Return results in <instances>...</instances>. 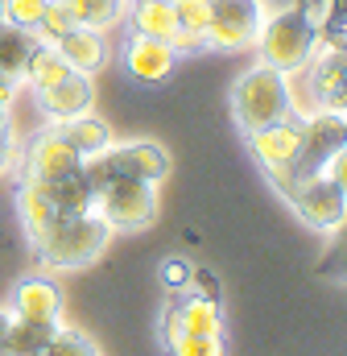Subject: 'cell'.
I'll use <instances>...</instances> for the list:
<instances>
[{
  "mask_svg": "<svg viewBox=\"0 0 347 356\" xmlns=\"http://www.w3.org/2000/svg\"><path fill=\"white\" fill-rule=\"evenodd\" d=\"M112 170L120 178H141V182H162L170 175V154L153 141H133V145H108Z\"/></svg>",
  "mask_w": 347,
  "mask_h": 356,
  "instance_id": "obj_11",
  "label": "cell"
},
{
  "mask_svg": "<svg viewBox=\"0 0 347 356\" xmlns=\"http://www.w3.org/2000/svg\"><path fill=\"white\" fill-rule=\"evenodd\" d=\"M58 133L79 149V154H99V149H108L112 145V124H103L91 108L79 112V116H71V120H58Z\"/></svg>",
  "mask_w": 347,
  "mask_h": 356,
  "instance_id": "obj_20",
  "label": "cell"
},
{
  "mask_svg": "<svg viewBox=\"0 0 347 356\" xmlns=\"http://www.w3.org/2000/svg\"><path fill=\"white\" fill-rule=\"evenodd\" d=\"M12 166V129L8 124H0V175Z\"/></svg>",
  "mask_w": 347,
  "mask_h": 356,
  "instance_id": "obj_30",
  "label": "cell"
},
{
  "mask_svg": "<svg viewBox=\"0 0 347 356\" xmlns=\"http://www.w3.org/2000/svg\"><path fill=\"white\" fill-rule=\"evenodd\" d=\"M67 75H71V63L50 42H37L33 54H29V67H25V83L33 91H46V88H54V83H62Z\"/></svg>",
  "mask_w": 347,
  "mask_h": 356,
  "instance_id": "obj_22",
  "label": "cell"
},
{
  "mask_svg": "<svg viewBox=\"0 0 347 356\" xmlns=\"http://www.w3.org/2000/svg\"><path fill=\"white\" fill-rule=\"evenodd\" d=\"M12 315L37 319V323H58L62 315V294L50 277H21L12 290Z\"/></svg>",
  "mask_w": 347,
  "mask_h": 356,
  "instance_id": "obj_16",
  "label": "cell"
},
{
  "mask_svg": "<svg viewBox=\"0 0 347 356\" xmlns=\"http://www.w3.org/2000/svg\"><path fill=\"white\" fill-rule=\"evenodd\" d=\"M0 21H4V0H0Z\"/></svg>",
  "mask_w": 347,
  "mask_h": 356,
  "instance_id": "obj_33",
  "label": "cell"
},
{
  "mask_svg": "<svg viewBox=\"0 0 347 356\" xmlns=\"http://www.w3.org/2000/svg\"><path fill=\"white\" fill-rule=\"evenodd\" d=\"M50 46L71 63V71H83V75H95V71L108 63V42H103L95 29H83V25L67 29V33H62V38H54Z\"/></svg>",
  "mask_w": 347,
  "mask_h": 356,
  "instance_id": "obj_18",
  "label": "cell"
},
{
  "mask_svg": "<svg viewBox=\"0 0 347 356\" xmlns=\"http://www.w3.org/2000/svg\"><path fill=\"white\" fill-rule=\"evenodd\" d=\"M54 332H58V323H37V319L12 315L4 327V340H0V356H37Z\"/></svg>",
  "mask_w": 347,
  "mask_h": 356,
  "instance_id": "obj_19",
  "label": "cell"
},
{
  "mask_svg": "<svg viewBox=\"0 0 347 356\" xmlns=\"http://www.w3.org/2000/svg\"><path fill=\"white\" fill-rule=\"evenodd\" d=\"M37 356H99V353H95V344H91L87 336H79V332H62V327H58Z\"/></svg>",
  "mask_w": 347,
  "mask_h": 356,
  "instance_id": "obj_27",
  "label": "cell"
},
{
  "mask_svg": "<svg viewBox=\"0 0 347 356\" xmlns=\"http://www.w3.org/2000/svg\"><path fill=\"white\" fill-rule=\"evenodd\" d=\"M112 241V224L87 207V211H71V216H58L54 228L37 241V253H42V266L46 269H79L87 261H95Z\"/></svg>",
  "mask_w": 347,
  "mask_h": 356,
  "instance_id": "obj_2",
  "label": "cell"
},
{
  "mask_svg": "<svg viewBox=\"0 0 347 356\" xmlns=\"http://www.w3.org/2000/svg\"><path fill=\"white\" fill-rule=\"evenodd\" d=\"M186 277H190V261H182V257H170V261L162 266V282H166L170 290H186Z\"/></svg>",
  "mask_w": 347,
  "mask_h": 356,
  "instance_id": "obj_29",
  "label": "cell"
},
{
  "mask_svg": "<svg viewBox=\"0 0 347 356\" xmlns=\"http://www.w3.org/2000/svg\"><path fill=\"white\" fill-rule=\"evenodd\" d=\"M260 21H264L260 0H211V25L203 42L215 50H248L257 46Z\"/></svg>",
  "mask_w": 347,
  "mask_h": 356,
  "instance_id": "obj_7",
  "label": "cell"
},
{
  "mask_svg": "<svg viewBox=\"0 0 347 356\" xmlns=\"http://www.w3.org/2000/svg\"><path fill=\"white\" fill-rule=\"evenodd\" d=\"M0 124H8V99H0Z\"/></svg>",
  "mask_w": 347,
  "mask_h": 356,
  "instance_id": "obj_32",
  "label": "cell"
},
{
  "mask_svg": "<svg viewBox=\"0 0 347 356\" xmlns=\"http://www.w3.org/2000/svg\"><path fill=\"white\" fill-rule=\"evenodd\" d=\"M310 79V104L314 112H344L347 108V63L344 50L323 46L310 54V63L302 67Z\"/></svg>",
  "mask_w": 347,
  "mask_h": 356,
  "instance_id": "obj_9",
  "label": "cell"
},
{
  "mask_svg": "<svg viewBox=\"0 0 347 356\" xmlns=\"http://www.w3.org/2000/svg\"><path fill=\"white\" fill-rule=\"evenodd\" d=\"M8 319H12V315H8V311L0 307V340H4V327H8Z\"/></svg>",
  "mask_w": 347,
  "mask_h": 356,
  "instance_id": "obj_31",
  "label": "cell"
},
{
  "mask_svg": "<svg viewBox=\"0 0 347 356\" xmlns=\"http://www.w3.org/2000/svg\"><path fill=\"white\" fill-rule=\"evenodd\" d=\"M133 29L145 33V38L174 42V33H178L174 0H137V4H133Z\"/></svg>",
  "mask_w": 347,
  "mask_h": 356,
  "instance_id": "obj_23",
  "label": "cell"
},
{
  "mask_svg": "<svg viewBox=\"0 0 347 356\" xmlns=\"http://www.w3.org/2000/svg\"><path fill=\"white\" fill-rule=\"evenodd\" d=\"M186 286H190V294H198V298H223V282H219V273L215 269H203V266H190V277H186Z\"/></svg>",
  "mask_w": 347,
  "mask_h": 356,
  "instance_id": "obj_28",
  "label": "cell"
},
{
  "mask_svg": "<svg viewBox=\"0 0 347 356\" xmlns=\"http://www.w3.org/2000/svg\"><path fill=\"white\" fill-rule=\"evenodd\" d=\"M166 327L190 332V336H223V311H219L215 298L182 294V298H174L170 311H166Z\"/></svg>",
  "mask_w": 347,
  "mask_h": 356,
  "instance_id": "obj_14",
  "label": "cell"
},
{
  "mask_svg": "<svg viewBox=\"0 0 347 356\" xmlns=\"http://www.w3.org/2000/svg\"><path fill=\"white\" fill-rule=\"evenodd\" d=\"M166 344H170V356H228L223 336H190V332L166 327Z\"/></svg>",
  "mask_w": 347,
  "mask_h": 356,
  "instance_id": "obj_24",
  "label": "cell"
},
{
  "mask_svg": "<svg viewBox=\"0 0 347 356\" xmlns=\"http://www.w3.org/2000/svg\"><path fill=\"white\" fill-rule=\"evenodd\" d=\"M124 67H128L133 79H141V83H158V79H166L174 67H178V54H174L170 42L137 33V38L124 46Z\"/></svg>",
  "mask_w": 347,
  "mask_h": 356,
  "instance_id": "obj_13",
  "label": "cell"
},
{
  "mask_svg": "<svg viewBox=\"0 0 347 356\" xmlns=\"http://www.w3.org/2000/svg\"><path fill=\"white\" fill-rule=\"evenodd\" d=\"M33 46H37V33L0 21V99L12 104L17 88L25 83V67H29Z\"/></svg>",
  "mask_w": 347,
  "mask_h": 356,
  "instance_id": "obj_12",
  "label": "cell"
},
{
  "mask_svg": "<svg viewBox=\"0 0 347 356\" xmlns=\"http://www.w3.org/2000/svg\"><path fill=\"white\" fill-rule=\"evenodd\" d=\"M281 195L294 203V211L319 228V232H339L344 228V211H347V195L339 182H331L327 175H310V178H294L289 186H281Z\"/></svg>",
  "mask_w": 347,
  "mask_h": 356,
  "instance_id": "obj_5",
  "label": "cell"
},
{
  "mask_svg": "<svg viewBox=\"0 0 347 356\" xmlns=\"http://www.w3.org/2000/svg\"><path fill=\"white\" fill-rule=\"evenodd\" d=\"M344 141H347V124H344V112H314L306 116V133H302V154H298V166H294V178H310V175H323V166L344 154ZM289 178V182H294Z\"/></svg>",
  "mask_w": 347,
  "mask_h": 356,
  "instance_id": "obj_8",
  "label": "cell"
},
{
  "mask_svg": "<svg viewBox=\"0 0 347 356\" xmlns=\"http://www.w3.org/2000/svg\"><path fill=\"white\" fill-rule=\"evenodd\" d=\"M79 162L83 154L58 133V129H46L33 137L29 145V158H25V178H42V182H58V178L79 175Z\"/></svg>",
  "mask_w": 347,
  "mask_h": 356,
  "instance_id": "obj_10",
  "label": "cell"
},
{
  "mask_svg": "<svg viewBox=\"0 0 347 356\" xmlns=\"http://www.w3.org/2000/svg\"><path fill=\"white\" fill-rule=\"evenodd\" d=\"M257 46H260V63L294 75L319 50V17L302 4H285V8H277L260 21Z\"/></svg>",
  "mask_w": 347,
  "mask_h": 356,
  "instance_id": "obj_1",
  "label": "cell"
},
{
  "mask_svg": "<svg viewBox=\"0 0 347 356\" xmlns=\"http://www.w3.org/2000/svg\"><path fill=\"white\" fill-rule=\"evenodd\" d=\"M17 211H21V228H25V236L37 245L50 228H54V220H58V207H54V199H50V191L37 182V178H25L21 182V191H17Z\"/></svg>",
  "mask_w": 347,
  "mask_h": 356,
  "instance_id": "obj_17",
  "label": "cell"
},
{
  "mask_svg": "<svg viewBox=\"0 0 347 356\" xmlns=\"http://www.w3.org/2000/svg\"><path fill=\"white\" fill-rule=\"evenodd\" d=\"M302 133H306V120L302 116H281L277 124H264L257 133H248V145H253V158L264 166V175L273 178V186H289L294 166H298V154H302Z\"/></svg>",
  "mask_w": 347,
  "mask_h": 356,
  "instance_id": "obj_4",
  "label": "cell"
},
{
  "mask_svg": "<svg viewBox=\"0 0 347 356\" xmlns=\"http://www.w3.org/2000/svg\"><path fill=\"white\" fill-rule=\"evenodd\" d=\"M95 211L112 228H145V224L158 220V191H153V182L116 175L95 195Z\"/></svg>",
  "mask_w": 347,
  "mask_h": 356,
  "instance_id": "obj_6",
  "label": "cell"
},
{
  "mask_svg": "<svg viewBox=\"0 0 347 356\" xmlns=\"http://www.w3.org/2000/svg\"><path fill=\"white\" fill-rule=\"evenodd\" d=\"M232 116L244 133H257L264 124H277L281 116H289V75L269 63L244 71L232 88Z\"/></svg>",
  "mask_w": 347,
  "mask_h": 356,
  "instance_id": "obj_3",
  "label": "cell"
},
{
  "mask_svg": "<svg viewBox=\"0 0 347 356\" xmlns=\"http://www.w3.org/2000/svg\"><path fill=\"white\" fill-rule=\"evenodd\" d=\"M71 17V25H83V29H95L103 33L108 25H116L124 13H128V0H58Z\"/></svg>",
  "mask_w": 347,
  "mask_h": 356,
  "instance_id": "obj_21",
  "label": "cell"
},
{
  "mask_svg": "<svg viewBox=\"0 0 347 356\" xmlns=\"http://www.w3.org/2000/svg\"><path fill=\"white\" fill-rule=\"evenodd\" d=\"M174 17H178V29H182V33L203 38L207 25H211V0H174ZM203 46H207V42H203Z\"/></svg>",
  "mask_w": 347,
  "mask_h": 356,
  "instance_id": "obj_25",
  "label": "cell"
},
{
  "mask_svg": "<svg viewBox=\"0 0 347 356\" xmlns=\"http://www.w3.org/2000/svg\"><path fill=\"white\" fill-rule=\"evenodd\" d=\"M91 95H95L91 75H83V71H71L62 83L37 91V104H42V112L58 124V120H71V116L87 112V108H91Z\"/></svg>",
  "mask_w": 347,
  "mask_h": 356,
  "instance_id": "obj_15",
  "label": "cell"
},
{
  "mask_svg": "<svg viewBox=\"0 0 347 356\" xmlns=\"http://www.w3.org/2000/svg\"><path fill=\"white\" fill-rule=\"evenodd\" d=\"M46 4L50 0H4V25H17V29L33 33L46 17Z\"/></svg>",
  "mask_w": 347,
  "mask_h": 356,
  "instance_id": "obj_26",
  "label": "cell"
}]
</instances>
